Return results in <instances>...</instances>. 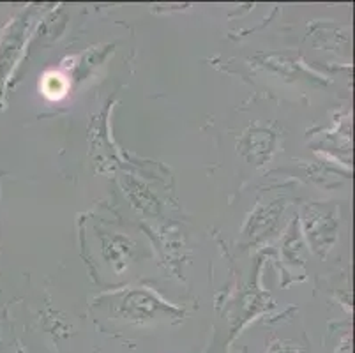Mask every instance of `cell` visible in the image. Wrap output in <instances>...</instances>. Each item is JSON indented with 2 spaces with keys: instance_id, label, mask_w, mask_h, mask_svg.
<instances>
[{
  "instance_id": "4",
  "label": "cell",
  "mask_w": 355,
  "mask_h": 353,
  "mask_svg": "<svg viewBox=\"0 0 355 353\" xmlns=\"http://www.w3.org/2000/svg\"><path fill=\"white\" fill-rule=\"evenodd\" d=\"M267 353H299V350H297L293 345H290V343L276 341L272 346H270Z\"/></svg>"
},
{
  "instance_id": "1",
  "label": "cell",
  "mask_w": 355,
  "mask_h": 353,
  "mask_svg": "<svg viewBox=\"0 0 355 353\" xmlns=\"http://www.w3.org/2000/svg\"><path fill=\"white\" fill-rule=\"evenodd\" d=\"M114 309L121 318L144 322L168 313L170 307L145 290H131L114 299Z\"/></svg>"
},
{
  "instance_id": "3",
  "label": "cell",
  "mask_w": 355,
  "mask_h": 353,
  "mask_svg": "<svg viewBox=\"0 0 355 353\" xmlns=\"http://www.w3.org/2000/svg\"><path fill=\"white\" fill-rule=\"evenodd\" d=\"M103 249H105V255L110 260V264H114L115 268L121 270V268L124 267L125 260L129 258L131 244H129L128 239L124 237H110L106 239L105 244H103Z\"/></svg>"
},
{
  "instance_id": "2",
  "label": "cell",
  "mask_w": 355,
  "mask_h": 353,
  "mask_svg": "<svg viewBox=\"0 0 355 353\" xmlns=\"http://www.w3.org/2000/svg\"><path fill=\"white\" fill-rule=\"evenodd\" d=\"M304 225L309 244L316 252L325 255V251L334 242L336 228H338L334 209H329L327 205H308L304 214Z\"/></svg>"
}]
</instances>
